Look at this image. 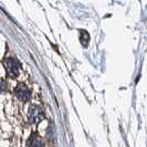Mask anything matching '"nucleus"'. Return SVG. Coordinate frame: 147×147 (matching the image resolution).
<instances>
[{
	"label": "nucleus",
	"mask_w": 147,
	"mask_h": 147,
	"mask_svg": "<svg viewBox=\"0 0 147 147\" xmlns=\"http://www.w3.org/2000/svg\"><path fill=\"white\" fill-rule=\"evenodd\" d=\"M80 33H81V38H80V41H81V43L84 45V47H88V38H90V36H88V33L85 31V30H81L80 31Z\"/></svg>",
	"instance_id": "nucleus-5"
},
{
	"label": "nucleus",
	"mask_w": 147,
	"mask_h": 147,
	"mask_svg": "<svg viewBox=\"0 0 147 147\" xmlns=\"http://www.w3.org/2000/svg\"><path fill=\"white\" fill-rule=\"evenodd\" d=\"M5 65L7 69L8 73L10 74L11 76H17L18 72H19V65H18V62L17 60L13 58H8L5 62Z\"/></svg>",
	"instance_id": "nucleus-2"
},
{
	"label": "nucleus",
	"mask_w": 147,
	"mask_h": 147,
	"mask_svg": "<svg viewBox=\"0 0 147 147\" xmlns=\"http://www.w3.org/2000/svg\"><path fill=\"white\" fill-rule=\"evenodd\" d=\"M29 119L31 123L39 124L43 119V112L41 110V107H39L37 105H32L29 110Z\"/></svg>",
	"instance_id": "nucleus-1"
},
{
	"label": "nucleus",
	"mask_w": 147,
	"mask_h": 147,
	"mask_svg": "<svg viewBox=\"0 0 147 147\" xmlns=\"http://www.w3.org/2000/svg\"><path fill=\"white\" fill-rule=\"evenodd\" d=\"M15 93H16V95H17V97H18L20 101H23V102L28 101L30 98V91L28 90V88H27L26 85H23V84H19V85L16 88Z\"/></svg>",
	"instance_id": "nucleus-3"
},
{
	"label": "nucleus",
	"mask_w": 147,
	"mask_h": 147,
	"mask_svg": "<svg viewBox=\"0 0 147 147\" xmlns=\"http://www.w3.org/2000/svg\"><path fill=\"white\" fill-rule=\"evenodd\" d=\"M27 147H43L42 146V140L37 134H32L27 142Z\"/></svg>",
	"instance_id": "nucleus-4"
}]
</instances>
